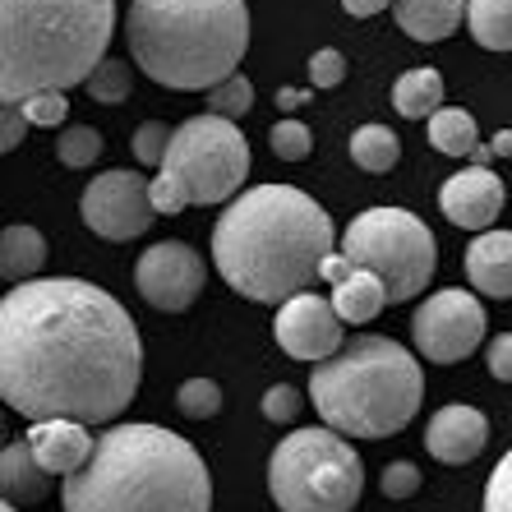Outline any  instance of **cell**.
Here are the masks:
<instances>
[{"label":"cell","mask_w":512,"mask_h":512,"mask_svg":"<svg viewBox=\"0 0 512 512\" xmlns=\"http://www.w3.org/2000/svg\"><path fill=\"white\" fill-rule=\"evenodd\" d=\"M143 379L139 328L79 277H37L0 300V397L33 420L111 425Z\"/></svg>","instance_id":"obj_1"},{"label":"cell","mask_w":512,"mask_h":512,"mask_svg":"<svg viewBox=\"0 0 512 512\" xmlns=\"http://www.w3.org/2000/svg\"><path fill=\"white\" fill-rule=\"evenodd\" d=\"M337 245L333 217L296 185H254L222 208L213 227V263L231 291L286 305L314 277Z\"/></svg>","instance_id":"obj_2"},{"label":"cell","mask_w":512,"mask_h":512,"mask_svg":"<svg viewBox=\"0 0 512 512\" xmlns=\"http://www.w3.org/2000/svg\"><path fill=\"white\" fill-rule=\"evenodd\" d=\"M65 512H213L199 448L162 425H111L88 466L60 485Z\"/></svg>","instance_id":"obj_3"},{"label":"cell","mask_w":512,"mask_h":512,"mask_svg":"<svg viewBox=\"0 0 512 512\" xmlns=\"http://www.w3.org/2000/svg\"><path fill=\"white\" fill-rule=\"evenodd\" d=\"M111 28L116 0H0V102L88 84Z\"/></svg>","instance_id":"obj_4"},{"label":"cell","mask_w":512,"mask_h":512,"mask_svg":"<svg viewBox=\"0 0 512 512\" xmlns=\"http://www.w3.org/2000/svg\"><path fill=\"white\" fill-rule=\"evenodd\" d=\"M130 56L153 84L203 93L227 84L250 51L245 0H130Z\"/></svg>","instance_id":"obj_5"},{"label":"cell","mask_w":512,"mask_h":512,"mask_svg":"<svg viewBox=\"0 0 512 512\" xmlns=\"http://www.w3.org/2000/svg\"><path fill=\"white\" fill-rule=\"evenodd\" d=\"M310 397L323 425L346 439H388L416 420L425 374L406 346L360 333L333 360L314 365Z\"/></svg>","instance_id":"obj_6"},{"label":"cell","mask_w":512,"mask_h":512,"mask_svg":"<svg viewBox=\"0 0 512 512\" xmlns=\"http://www.w3.org/2000/svg\"><path fill=\"white\" fill-rule=\"evenodd\" d=\"M268 494L282 512H351L365 494V462L337 429H291L268 457Z\"/></svg>","instance_id":"obj_7"},{"label":"cell","mask_w":512,"mask_h":512,"mask_svg":"<svg viewBox=\"0 0 512 512\" xmlns=\"http://www.w3.org/2000/svg\"><path fill=\"white\" fill-rule=\"evenodd\" d=\"M342 254L356 268L379 273L393 305L420 296L434 282V268H439V245H434L425 222L406 208H365L346 227Z\"/></svg>","instance_id":"obj_8"},{"label":"cell","mask_w":512,"mask_h":512,"mask_svg":"<svg viewBox=\"0 0 512 512\" xmlns=\"http://www.w3.org/2000/svg\"><path fill=\"white\" fill-rule=\"evenodd\" d=\"M162 171L176 176L190 203H231L250 176V143L236 120L227 116H190L171 134Z\"/></svg>","instance_id":"obj_9"},{"label":"cell","mask_w":512,"mask_h":512,"mask_svg":"<svg viewBox=\"0 0 512 512\" xmlns=\"http://www.w3.org/2000/svg\"><path fill=\"white\" fill-rule=\"evenodd\" d=\"M411 337L416 351L434 365H457L485 342V305L462 286L434 291L425 296L416 314H411Z\"/></svg>","instance_id":"obj_10"},{"label":"cell","mask_w":512,"mask_h":512,"mask_svg":"<svg viewBox=\"0 0 512 512\" xmlns=\"http://www.w3.org/2000/svg\"><path fill=\"white\" fill-rule=\"evenodd\" d=\"M88 231L102 240H134L153 227V180H143L139 171H102L79 199Z\"/></svg>","instance_id":"obj_11"},{"label":"cell","mask_w":512,"mask_h":512,"mask_svg":"<svg viewBox=\"0 0 512 512\" xmlns=\"http://www.w3.org/2000/svg\"><path fill=\"white\" fill-rule=\"evenodd\" d=\"M134 286H139V296L153 310L180 314V310H190L203 291V259L185 240H157L134 263Z\"/></svg>","instance_id":"obj_12"},{"label":"cell","mask_w":512,"mask_h":512,"mask_svg":"<svg viewBox=\"0 0 512 512\" xmlns=\"http://www.w3.org/2000/svg\"><path fill=\"white\" fill-rule=\"evenodd\" d=\"M273 337L291 360H314V365L333 360L346 346L342 342V314L333 310V300L310 296V291L291 296L282 310H277Z\"/></svg>","instance_id":"obj_13"},{"label":"cell","mask_w":512,"mask_h":512,"mask_svg":"<svg viewBox=\"0 0 512 512\" xmlns=\"http://www.w3.org/2000/svg\"><path fill=\"white\" fill-rule=\"evenodd\" d=\"M503 199H508V194H503V180L489 167L457 171V176L443 180V190H439L443 217L462 231H485L489 222H499Z\"/></svg>","instance_id":"obj_14"},{"label":"cell","mask_w":512,"mask_h":512,"mask_svg":"<svg viewBox=\"0 0 512 512\" xmlns=\"http://www.w3.org/2000/svg\"><path fill=\"white\" fill-rule=\"evenodd\" d=\"M485 443H489V420L480 416L476 406H462V402L439 406L425 425V448H429V457L443 466L476 462V457L485 453Z\"/></svg>","instance_id":"obj_15"},{"label":"cell","mask_w":512,"mask_h":512,"mask_svg":"<svg viewBox=\"0 0 512 512\" xmlns=\"http://www.w3.org/2000/svg\"><path fill=\"white\" fill-rule=\"evenodd\" d=\"M24 439L33 443L37 462L47 466L51 476H74L79 466H88V457L97 448L84 420H33Z\"/></svg>","instance_id":"obj_16"},{"label":"cell","mask_w":512,"mask_h":512,"mask_svg":"<svg viewBox=\"0 0 512 512\" xmlns=\"http://www.w3.org/2000/svg\"><path fill=\"white\" fill-rule=\"evenodd\" d=\"M466 277L480 296H512V231H480L466 250Z\"/></svg>","instance_id":"obj_17"},{"label":"cell","mask_w":512,"mask_h":512,"mask_svg":"<svg viewBox=\"0 0 512 512\" xmlns=\"http://www.w3.org/2000/svg\"><path fill=\"white\" fill-rule=\"evenodd\" d=\"M51 471L37 462L33 443L19 439V443H5V453H0V489H5V503H42L51 494Z\"/></svg>","instance_id":"obj_18"},{"label":"cell","mask_w":512,"mask_h":512,"mask_svg":"<svg viewBox=\"0 0 512 512\" xmlns=\"http://www.w3.org/2000/svg\"><path fill=\"white\" fill-rule=\"evenodd\" d=\"M466 5L471 0H397L393 14H397V28L411 42H443V37L457 33Z\"/></svg>","instance_id":"obj_19"},{"label":"cell","mask_w":512,"mask_h":512,"mask_svg":"<svg viewBox=\"0 0 512 512\" xmlns=\"http://www.w3.org/2000/svg\"><path fill=\"white\" fill-rule=\"evenodd\" d=\"M328 300H333V310L342 314V323H370L383 314V305H393L383 277L370 273V268H351V277H342Z\"/></svg>","instance_id":"obj_20"},{"label":"cell","mask_w":512,"mask_h":512,"mask_svg":"<svg viewBox=\"0 0 512 512\" xmlns=\"http://www.w3.org/2000/svg\"><path fill=\"white\" fill-rule=\"evenodd\" d=\"M42 263H47V240H42V231L24 227V222H10L5 236H0V273H5V282L10 286L37 282Z\"/></svg>","instance_id":"obj_21"},{"label":"cell","mask_w":512,"mask_h":512,"mask_svg":"<svg viewBox=\"0 0 512 512\" xmlns=\"http://www.w3.org/2000/svg\"><path fill=\"white\" fill-rule=\"evenodd\" d=\"M393 107H397V116H406V120H429L443 107V74L429 70V65L406 70L393 84Z\"/></svg>","instance_id":"obj_22"},{"label":"cell","mask_w":512,"mask_h":512,"mask_svg":"<svg viewBox=\"0 0 512 512\" xmlns=\"http://www.w3.org/2000/svg\"><path fill=\"white\" fill-rule=\"evenodd\" d=\"M429 143L448 157H471L480 148V130H476V120H471V111L439 107L429 116Z\"/></svg>","instance_id":"obj_23"},{"label":"cell","mask_w":512,"mask_h":512,"mask_svg":"<svg viewBox=\"0 0 512 512\" xmlns=\"http://www.w3.org/2000/svg\"><path fill=\"white\" fill-rule=\"evenodd\" d=\"M466 24L485 51H512V0H471Z\"/></svg>","instance_id":"obj_24"},{"label":"cell","mask_w":512,"mask_h":512,"mask_svg":"<svg viewBox=\"0 0 512 512\" xmlns=\"http://www.w3.org/2000/svg\"><path fill=\"white\" fill-rule=\"evenodd\" d=\"M397 157H402V143H397V134L388 130V125H360L356 134H351V162H356L360 171H393Z\"/></svg>","instance_id":"obj_25"},{"label":"cell","mask_w":512,"mask_h":512,"mask_svg":"<svg viewBox=\"0 0 512 512\" xmlns=\"http://www.w3.org/2000/svg\"><path fill=\"white\" fill-rule=\"evenodd\" d=\"M130 84H134L130 60L107 56L93 74H88L84 88H88V97H93V102H107V107H116V102H125V97H130Z\"/></svg>","instance_id":"obj_26"},{"label":"cell","mask_w":512,"mask_h":512,"mask_svg":"<svg viewBox=\"0 0 512 512\" xmlns=\"http://www.w3.org/2000/svg\"><path fill=\"white\" fill-rule=\"evenodd\" d=\"M56 157L65 162V167H93L97 157H102V134L93 130V125H65L56 139Z\"/></svg>","instance_id":"obj_27"},{"label":"cell","mask_w":512,"mask_h":512,"mask_svg":"<svg viewBox=\"0 0 512 512\" xmlns=\"http://www.w3.org/2000/svg\"><path fill=\"white\" fill-rule=\"evenodd\" d=\"M176 406H180V416H190V420H213L222 411V388L213 379H185L176 393Z\"/></svg>","instance_id":"obj_28"},{"label":"cell","mask_w":512,"mask_h":512,"mask_svg":"<svg viewBox=\"0 0 512 512\" xmlns=\"http://www.w3.org/2000/svg\"><path fill=\"white\" fill-rule=\"evenodd\" d=\"M254 107V84L245 79V74H231L227 84L208 88V111L213 116H227V120H240L245 111Z\"/></svg>","instance_id":"obj_29"},{"label":"cell","mask_w":512,"mask_h":512,"mask_svg":"<svg viewBox=\"0 0 512 512\" xmlns=\"http://www.w3.org/2000/svg\"><path fill=\"white\" fill-rule=\"evenodd\" d=\"M268 143H273V153L282 162H305L310 157V125L305 120H277L273 130H268Z\"/></svg>","instance_id":"obj_30"},{"label":"cell","mask_w":512,"mask_h":512,"mask_svg":"<svg viewBox=\"0 0 512 512\" xmlns=\"http://www.w3.org/2000/svg\"><path fill=\"white\" fill-rule=\"evenodd\" d=\"M171 134L176 130H167L162 120H143L139 130H134V157H139L143 167H162V157L171 148Z\"/></svg>","instance_id":"obj_31"},{"label":"cell","mask_w":512,"mask_h":512,"mask_svg":"<svg viewBox=\"0 0 512 512\" xmlns=\"http://www.w3.org/2000/svg\"><path fill=\"white\" fill-rule=\"evenodd\" d=\"M19 107H24V116L33 120L37 130H56V125H65V116H70L65 93H33V97H24Z\"/></svg>","instance_id":"obj_32"},{"label":"cell","mask_w":512,"mask_h":512,"mask_svg":"<svg viewBox=\"0 0 512 512\" xmlns=\"http://www.w3.org/2000/svg\"><path fill=\"white\" fill-rule=\"evenodd\" d=\"M485 512H512V453L499 457L485 485Z\"/></svg>","instance_id":"obj_33"},{"label":"cell","mask_w":512,"mask_h":512,"mask_svg":"<svg viewBox=\"0 0 512 512\" xmlns=\"http://www.w3.org/2000/svg\"><path fill=\"white\" fill-rule=\"evenodd\" d=\"M379 485H383V499H411L420 489V466L416 462H388Z\"/></svg>","instance_id":"obj_34"},{"label":"cell","mask_w":512,"mask_h":512,"mask_svg":"<svg viewBox=\"0 0 512 512\" xmlns=\"http://www.w3.org/2000/svg\"><path fill=\"white\" fill-rule=\"evenodd\" d=\"M346 79V56L337 47H323L310 56V84L314 88H337Z\"/></svg>","instance_id":"obj_35"},{"label":"cell","mask_w":512,"mask_h":512,"mask_svg":"<svg viewBox=\"0 0 512 512\" xmlns=\"http://www.w3.org/2000/svg\"><path fill=\"white\" fill-rule=\"evenodd\" d=\"M263 416L273 420V425H291V420L300 416V393L291 388V383L268 388V393H263Z\"/></svg>","instance_id":"obj_36"},{"label":"cell","mask_w":512,"mask_h":512,"mask_svg":"<svg viewBox=\"0 0 512 512\" xmlns=\"http://www.w3.org/2000/svg\"><path fill=\"white\" fill-rule=\"evenodd\" d=\"M153 208H157V213H167V217H176V213H185V208H190V194H185V185H180L176 176L157 171V180H153Z\"/></svg>","instance_id":"obj_37"},{"label":"cell","mask_w":512,"mask_h":512,"mask_svg":"<svg viewBox=\"0 0 512 512\" xmlns=\"http://www.w3.org/2000/svg\"><path fill=\"white\" fill-rule=\"evenodd\" d=\"M485 365H489V374H494L499 383H512V333H503V337L489 342Z\"/></svg>","instance_id":"obj_38"},{"label":"cell","mask_w":512,"mask_h":512,"mask_svg":"<svg viewBox=\"0 0 512 512\" xmlns=\"http://www.w3.org/2000/svg\"><path fill=\"white\" fill-rule=\"evenodd\" d=\"M0 120H5V125H0V153H14L33 120L24 116V107H5V111H0Z\"/></svg>","instance_id":"obj_39"},{"label":"cell","mask_w":512,"mask_h":512,"mask_svg":"<svg viewBox=\"0 0 512 512\" xmlns=\"http://www.w3.org/2000/svg\"><path fill=\"white\" fill-rule=\"evenodd\" d=\"M388 5H397V0H342V10L351 14V19H370V14L388 10Z\"/></svg>","instance_id":"obj_40"},{"label":"cell","mask_w":512,"mask_h":512,"mask_svg":"<svg viewBox=\"0 0 512 512\" xmlns=\"http://www.w3.org/2000/svg\"><path fill=\"white\" fill-rule=\"evenodd\" d=\"M300 102H305V93H296V88H282V93H277V107L282 111H296Z\"/></svg>","instance_id":"obj_41"},{"label":"cell","mask_w":512,"mask_h":512,"mask_svg":"<svg viewBox=\"0 0 512 512\" xmlns=\"http://www.w3.org/2000/svg\"><path fill=\"white\" fill-rule=\"evenodd\" d=\"M489 148H494V153H499V157H512V130H499V134H494V143H489Z\"/></svg>","instance_id":"obj_42"},{"label":"cell","mask_w":512,"mask_h":512,"mask_svg":"<svg viewBox=\"0 0 512 512\" xmlns=\"http://www.w3.org/2000/svg\"><path fill=\"white\" fill-rule=\"evenodd\" d=\"M489 157H494V148H476V153H471V167H489Z\"/></svg>","instance_id":"obj_43"},{"label":"cell","mask_w":512,"mask_h":512,"mask_svg":"<svg viewBox=\"0 0 512 512\" xmlns=\"http://www.w3.org/2000/svg\"><path fill=\"white\" fill-rule=\"evenodd\" d=\"M0 512H19V503H5V508H0Z\"/></svg>","instance_id":"obj_44"}]
</instances>
